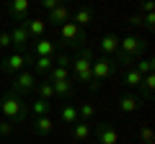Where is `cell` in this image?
<instances>
[{"mask_svg":"<svg viewBox=\"0 0 155 144\" xmlns=\"http://www.w3.org/2000/svg\"><path fill=\"white\" fill-rule=\"evenodd\" d=\"M147 49V44H145L142 39H140L137 33H129V36H124V39H119V62L116 64H122V67H132L134 62L140 59V54Z\"/></svg>","mask_w":155,"mask_h":144,"instance_id":"1","label":"cell"},{"mask_svg":"<svg viewBox=\"0 0 155 144\" xmlns=\"http://www.w3.org/2000/svg\"><path fill=\"white\" fill-rule=\"evenodd\" d=\"M116 59H111V57H93V64H91V83L88 88L93 90H101V85H104V80L114 77L116 75Z\"/></svg>","mask_w":155,"mask_h":144,"instance_id":"2","label":"cell"},{"mask_svg":"<svg viewBox=\"0 0 155 144\" xmlns=\"http://www.w3.org/2000/svg\"><path fill=\"white\" fill-rule=\"evenodd\" d=\"M0 113L5 116V121L11 124H23L28 116V105L23 103L21 95H13V93H5L0 98Z\"/></svg>","mask_w":155,"mask_h":144,"instance_id":"3","label":"cell"},{"mask_svg":"<svg viewBox=\"0 0 155 144\" xmlns=\"http://www.w3.org/2000/svg\"><path fill=\"white\" fill-rule=\"evenodd\" d=\"M91 64H93V52L83 46L75 52V57H70V75L78 83H91Z\"/></svg>","mask_w":155,"mask_h":144,"instance_id":"4","label":"cell"},{"mask_svg":"<svg viewBox=\"0 0 155 144\" xmlns=\"http://www.w3.org/2000/svg\"><path fill=\"white\" fill-rule=\"evenodd\" d=\"M34 59H36V57H34L31 52H13V54H8V57L0 59V70L13 77V75H18V72L34 67Z\"/></svg>","mask_w":155,"mask_h":144,"instance_id":"5","label":"cell"},{"mask_svg":"<svg viewBox=\"0 0 155 144\" xmlns=\"http://www.w3.org/2000/svg\"><path fill=\"white\" fill-rule=\"evenodd\" d=\"M60 41H62V44H70L75 52L83 49V46H85V28H78L72 21L62 23V26H60Z\"/></svg>","mask_w":155,"mask_h":144,"instance_id":"6","label":"cell"},{"mask_svg":"<svg viewBox=\"0 0 155 144\" xmlns=\"http://www.w3.org/2000/svg\"><path fill=\"white\" fill-rule=\"evenodd\" d=\"M36 75H34V70H23V72H18V75H13V80H11V93L13 95H26V93H31L34 88H36Z\"/></svg>","mask_w":155,"mask_h":144,"instance_id":"7","label":"cell"},{"mask_svg":"<svg viewBox=\"0 0 155 144\" xmlns=\"http://www.w3.org/2000/svg\"><path fill=\"white\" fill-rule=\"evenodd\" d=\"M8 36H11V46H16V52H23L31 44V36H28V31L23 28V23H16V26L8 31Z\"/></svg>","mask_w":155,"mask_h":144,"instance_id":"8","label":"cell"},{"mask_svg":"<svg viewBox=\"0 0 155 144\" xmlns=\"http://www.w3.org/2000/svg\"><path fill=\"white\" fill-rule=\"evenodd\" d=\"M96 142L98 144H119V131L109 121H101L98 129H96Z\"/></svg>","mask_w":155,"mask_h":144,"instance_id":"9","label":"cell"},{"mask_svg":"<svg viewBox=\"0 0 155 144\" xmlns=\"http://www.w3.org/2000/svg\"><path fill=\"white\" fill-rule=\"evenodd\" d=\"M31 44H34V49H31L34 57H54V54H57V44H54L52 39H47V36L31 41Z\"/></svg>","mask_w":155,"mask_h":144,"instance_id":"10","label":"cell"},{"mask_svg":"<svg viewBox=\"0 0 155 144\" xmlns=\"http://www.w3.org/2000/svg\"><path fill=\"white\" fill-rule=\"evenodd\" d=\"M70 16H72L70 5H65V3H60V5H57L54 11H49V16H47L44 21H49L52 26H62V23H67V21H70Z\"/></svg>","mask_w":155,"mask_h":144,"instance_id":"11","label":"cell"},{"mask_svg":"<svg viewBox=\"0 0 155 144\" xmlns=\"http://www.w3.org/2000/svg\"><path fill=\"white\" fill-rule=\"evenodd\" d=\"M23 28L28 31L31 41H36V39H41V36H44V31H47V21H44V18H26V21H23Z\"/></svg>","mask_w":155,"mask_h":144,"instance_id":"12","label":"cell"},{"mask_svg":"<svg viewBox=\"0 0 155 144\" xmlns=\"http://www.w3.org/2000/svg\"><path fill=\"white\" fill-rule=\"evenodd\" d=\"M98 49H101V57H114L119 52V36L114 33H106L98 39Z\"/></svg>","mask_w":155,"mask_h":144,"instance_id":"13","label":"cell"},{"mask_svg":"<svg viewBox=\"0 0 155 144\" xmlns=\"http://www.w3.org/2000/svg\"><path fill=\"white\" fill-rule=\"evenodd\" d=\"M93 18H96V11H93V8H88V5H83V8H75V13L70 16V21L75 23L78 28H85Z\"/></svg>","mask_w":155,"mask_h":144,"instance_id":"14","label":"cell"},{"mask_svg":"<svg viewBox=\"0 0 155 144\" xmlns=\"http://www.w3.org/2000/svg\"><path fill=\"white\" fill-rule=\"evenodd\" d=\"M28 11H31V3L28 0H13V3H8V13L21 23L28 18Z\"/></svg>","mask_w":155,"mask_h":144,"instance_id":"15","label":"cell"},{"mask_svg":"<svg viewBox=\"0 0 155 144\" xmlns=\"http://www.w3.org/2000/svg\"><path fill=\"white\" fill-rule=\"evenodd\" d=\"M54 118L52 116H41V118H36V121H34V134H36V136H49L52 131H54Z\"/></svg>","mask_w":155,"mask_h":144,"instance_id":"16","label":"cell"},{"mask_svg":"<svg viewBox=\"0 0 155 144\" xmlns=\"http://www.w3.org/2000/svg\"><path fill=\"white\" fill-rule=\"evenodd\" d=\"M70 136L75 139V142H88V139L93 136V126H91V124H85V121H78V124H72Z\"/></svg>","mask_w":155,"mask_h":144,"instance_id":"17","label":"cell"},{"mask_svg":"<svg viewBox=\"0 0 155 144\" xmlns=\"http://www.w3.org/2000/svg\"><path fill=\"white\" fill-rule=\"evenodd\" d=\"M54 88V98H62V100H70L72 93H75V83L72 80H62V83H52Z\"/></svg>","mask_w":155,"mask_h":144,"instance_id":"18","label":"cell"},{"mask_svg":"<svg viewBox=\"0 0 155 144\" xmlns=\"http://www.w3.org/2000/svg\"><path fill=\"white\" fill-rule=\"evenodd\" d=\"M155 95V75H145L142 77V85H140V100H153Z\"/></svg>","mask_w":155,"mask_h":144,"instance_id":"19","label":"cell"},{"mask_svg":"<svg viewBox=\"0 0 155 144\" xmlns=\"http://www.w3.org/2000/svg\"><path fill=\"white\" fill-rule=\"evenodd\" d=\"M60 121L62 124H78V105L75 103H62L60 105Z\"/></svg>","mask_w":155,"mask_h":144,"instance_id":"20","label":"cell"},{"mask_svg":"<svg viewBox=\"0 0 155 144\" xmlns=\"http://www.w3.org/2000/svg\"><path fill=\"white\" fill-rule=\"evenodd\" d=\"M28 111H31L36 118H41V116H49V113H52V103H49V100H41V98H36L34 103H28Z\"/></svg>","mask_w":155,"mask_h":144,"instance_id":"21","label":"cell"},{"mask_svg":"<svg viewBox=\"0 0 155 144\" xmlns=\"http://www.w3.org/2000/svg\"><path fill=\"white\" fill-rule=\"evenodd\" d=\"M140 105H142V100L137 95H122L119 98V111L122 113H132V111H137Z\"/></svg>","mask_w":155,"mask_h":144,"instance_id":"22","label":"cell"},{"mask_svg":"<svg viewBox=\"0 0 155 144\" xmlns=\"http://www.w3.org/2000/svg\"><path fill=\"white\" fill-rule=\"evenodd\" d=\"M129 70H134L137 75H142V77H145V75H153V70H155V59H153V57H145V59H137L132 67H129Z\"/></svg>","mask_w":155,"mask_h":144,"instance_id":"23","label":"cell"},{"mask_svg":"<svg viewBox=\"0 0 155 144\" xmlns=\"http://www.w3.org/2000/svg\"><path fill=\"white\" fill-rule=\"evenodd\" d=\"M47 80L49 83H62V80H72V75H70V67H52L49 70V75H47Z\"/></svg>","mask_w":155,"mask_h":144,"instance_id":"24","label":"cell"},{"mask_svg":"<svg viewBox=\"0 0 155 144\" xmlns=\"http://www.w3.org/2000/svg\"><path fill=\"white\" fill-rule=\"evenodd\" d=\"M34 90L39 93V98H41V100H49V103L54 100V88H52V83H49V80H39Z\"/></svg>","mask_w":155,"mask_h":144,"instance_id":"25","label":"cell"},{"mask_svg":"<svg viewBox=\"0 0 155 144\" xmlns=\"http://www.w3.org/2000/svg\"><path fill=\"white\" fill-rule=\"evenodd\" d=\"M34 67H36L34 75H49V70L54 67V57H36L34 59Z\"/></svg>","mask_w":155,"mask_h":144,"instance_id":"26","label":"cell"},{"mask_svg":"<svg viewBox=\"0 0 155 144\" xmlns=\"http://www.w3.org/2000/svg\"><path fill=\"white\" fill-rule=\"evenodd\" d=\"M93 116H96V108L91 103H80V105H78V121L91 124V121H93Z\"/></svg>","mask_w":155,"mask_h":144,"instance_id":"27","label":"cell"},{"mask_svg":"<svg viewBox=\"0 0 155 144\" xmlns=\"http://www.w3.org/2000/svg\"><path fill=\"white\" fill-rule=\"evenodd\" d=\"M124 85H127V88H140V85H142V75H137V72L134 70H127V75H124Z\"/></svg>","mask_w":155,"mask_h":144,"instance_id":"28","label":"cell"},{"mask_svg":"<svg viewBox=\"0 0 155 144\" xmlns=\"http://www.w3.org/2000/svg\"><path fill=\"white\" fill-rule=\"evenodd\" d=\"M140 139H142V144H155V136H153V129L145 124L142 129H140Z\"/></svg>","mask_w":155,"mask_h":144,"instance_id":"29","label":"cell"},{"mask_svg":"<svg viewBox=\"0 0 155 144\" xmlns=\"http://www.w3.org/2000/svg\"><path fill=\"white\" fill-rule=\"evenodd\" d=\"M127 21H129V26H132V28H147V26H145V16H140V13L129 16Z\"/></svg>","mask_w":155,"mask_h":144,"instance_id":"30","label":"cell"},{"mask_svg":"<svg viewBox=\"0 0 155 144\" xmlns=\"http://www.w3.org/2000/svg\"><path fill=\"white\" fill-rule=\"evenodd\" d=\"M13 129H16V124H11V121H0V136H8V134H13Z\"/></svg>","mask_w":155,"mask_h":144,"instance_id":"31","label":"cell"},{"mask_svg":"<svg viewBox=\"0 0 155 144\" xmlns=\"http://www.w3.org/2000/svg\"><path fill=\"white\" fill-rule=\"evenodd\" d=\"M11 46V36H8V31H0V49H8Z\"/></svg>","mask_w":155,"mask_h":144,"instance_id":"32","label":"cell"},{"mask_svg":"<svg viewBox=\"0 0 155 144\" xmlns=\"http://www.w3.org/2000/svg\"><path fill=\"white\" fill-rule=\"evenodd\" d=\"M153 3H150V0H145V3H142V5H140V16H147V13H153Z\"/></svg>","mask_w":155,"mask_h":144,"instance_id":"33","label":"cell"},{"mask_svg":"<svg viewBox=\"0 0 155 144\" xmlns=\"http://www.w3.org/2000/svg\"><path fill=\"white\" fill-rule=\"evenodd\" d=\"M145 26H147V28H155V13H147V16H145Z\"/></svg>","mask_w":155,"mask_h":144,"instance_id":"34","label":"cell"},{"mask_svg":"<svg viewBox=\"0 0 155 144\" xmlns=\"http://www.w3.org/2000/svg\"><path fill=\"white\" fill-rule=\"evenodd\" d=\"M41 5H44L47 11H54V8L60 5V0H44V3H41Z\"/></svg>","mask_w":155,"mask_h":144,"instance_id":"35","label":"cell"}]
</instances>
